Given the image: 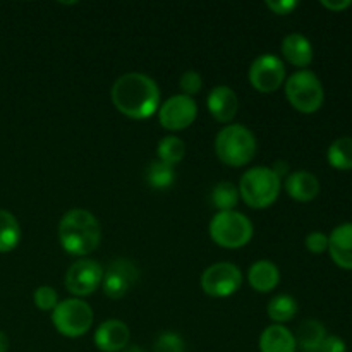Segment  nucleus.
Wrapping results in <instances>:
<instances>
[{"instance_id": "1", "label": "nucleus", "mask_w": 352, "mask_h": 352, "mask_svg": "<svg viewBox=\"0 0 352 352\" xmlns=\"http://www.w3.org/2000/svg\"><path fill=\"white\" fill-rule=\"evenodd\" d=\"M116 109L131 119H148L160 107V89L157 82L141 72H127L112 86Z\"/></svg>"}, {"instance_id": "2", "label": "nucleus", "mask_w": 352, "mask_h": 352, "mask_svg": "<svg viewBox=\"0 0 352 352\" xmlns=\"http://www.w3.org/2000/svg\"><path fill=\"white\" fill-rule=\"evenodd\" d=\"M58 239L65 253L72 256H86L98 248L102 241V227L88 210H69L58 226Z\"/></svg>"}, {"instance_id": "3", "label": "nucleus", "mask_w": 352, "mask_h": 352, "mask_svg": "<svg viewBox=\"0 0 352 352\" xmlns=\"http://www.w3.org/2000/svg\"><path fill=\"white\" fill-rule=\"evenodd\" d=\"M215 153L226 165L243 167L256 155V138L248 127L230 124L217 134Z\"/></svg>"}, {"instance_id": "4", "label": "nucleus", "mask_w": 352, "mask_h": 352, "mask_svg": "<svg viewBox=\"0 0 352 352\" xmlns=\"http://www.w3.org/2000/svg\"><path fill=\"white\" fill-rule=\"evenodd\" d=\"M280 188L282 181L270 167H253L241 177L239 196L251 208L263 210L274 205Z\"/></svg>"}, {"instance_id": "5", "label": "nucleus", "mask_w": 352, "mask_h": 352, "mask_svg": "<svg viewBox=\"0 0 352 352\" xmlns=\"http://www.w3.org/2000/svg\"><path fill=\"white\" fill-rule=\"evenodd\" d=\"M210 236L213 243L226 250H237L246 246L253 237V223L243 213L219 212L210 222Z\"/></svg>"}, {"instance_id": "6", "label": "nucleus", "mask_w": 352, "mask_h": 352, "mask_svg": "<svg viewBox=\"0 0 352 352\" xmlns=\"http://www.w3.org/2000/svg\"><path fill=\"white\" fill-rule=\"evenodd\" d=\"M285 96L299 112L315 113L323 105L325 89L315 72L301 69L294 72L285 82Z\"/></svg>"}, {"instance_id": "7", "label": "nucleus", "mask_w": 352, "mask_h": 352, "mask_svg": "<svg viewBox=\"0 0 352 352\" xmlns=\"http://www.w3.org/2000/svg\"><path fill=\"white\" fill-rule=\"evenodd\" d=\"M93 318L95 315H93L91 306L79 298L58 302L52 313V322H54L57 332L65 337H71V339L85 336L91 329Z\"/></svg>"}, {"instance_id": "8", "label": "nucleus", "mask_w": 352, "mask_h": 352, "mask_svg": "<svg viewBox=\"0 0 352 352\" xmlns=\"http://www.w3.org/2000/svg\"><path fill=\"white\" fill-rule=\"evenodd\" d=\"M243 284V274L232 263H215L201 275V289L212 298H229L236 294Z\"/></svg>"}, {"instance_id": "9", "label": "nucleus", "mask_w": 352, "mask_h": 352, "mask_svg": "<svg viewBox=\"0 0 352 352\" xmlns=\"http://www.w3.org/2000/svg\"><path fill=\"white\" fill-rule=\"evenodd\" d=\"M103 274L105 272L98 261L88 260V258L74 261L65 274V287L71 294L85 298V296L93 294L102 285Z\"/></svg>"}, {"instance_id": "10", "label": "nucleus", "mask_w": 352, "mask_h": 352, "mask_svg": "<svg viewBox=\"0 0 352 352\" xmlns=\"http://www.w3.org/2000/svg\"><path fill=\"white\" fill-rule=\"evenodd\" d=\"M285 79V65L277 55L263 54L250 67V82L261 93H272L282 86Z\"/></svg>"}, {"instance_id": "11", "label": "nucleus", "mask_w": 352, "mask_h": 352, "mask_svg": "<svg viewBox=\"0 0 352 352\" xmlns=\"http://www.w3.org/2000/svg\"><path fill=\"white\" fill-rule=\"evenodd\" d=\"M198 113V107L191 96L174 95L158 107L162 127L168 131H182L191 126Z\"/></svg>"}, {"instance_id": "12", "label": "nucleus", "mask_w": 352, "mask_h": 352, "mask_svg": "<svg viewBox=\"0 0 352 352\" xmlns=\"http://www.w3.org/2000/svg\"><path fill=\"white\" fill-rule=\"evenodd\" d=\"M138 278H140V270L133 261L116 260L107 268V274H103V292L110 299H120L127 294L131 285L136 284Z\"/></svg>"}, {"instance_id": "13", "label": "nucleus", "mask_w": 352, "mask_h": 352, "mask_svg": "<svg viewBox=\"0 0 352 352\" xmlns=\"http://www.w3.org/2000/svg\"><path fill=\"white\" fill-rule=\"evenodd\" d=\"M131 332L120 320H109L95 332V344L102 352H120L127 347Z\"/></svg>"}, {"instance_id": "14", "label": "nucleus", "mask_w": 352, "mask_h": 352, "mask_svg": "<svg viewBox=\"0 0 352 352\" xmlns=\"http://www.w3.org/2000/svg\"><path fill=\"white\" fill-rule=\"evenodd\" d=\"M208 110L213 116V119H217L219 122L227 124L236 117L237 109H239V100L234 89H230L229 86H217L210 91L208 100Z\"/></svg>"}, {"instance_id": "15", "label": "nucleus", "mask_w": 352, "mask_h": 352, "mask_svg": "<svg viewBox=\"0 0 352 352\" xmlns=\"http://www.w3.org/2000/svg\"><path fill=\"white\" fill-rule=\"evenodd\" d=\"M329 253L337 267L352 270V223H342L332 230L329 236Z\"/></svg>"}, {"instance_id": "16", "label": "nucleus", "mask_w": 352, "mask_h": 352, "mask_svg": "<svg viewBox=\"0 0 352 352\" xmlns=\"http://www.w3.org/2000/svg\"><path fill=\"white\" fill-rule=\"evenodd\" d=\"M285 191L296 201L308 203L318 196L320 182L311 172L299 170L285 177Z\"/></svg>"}, {"instance_id": "17", "label": "nucleus", "mask_w": 352, "mask_h": 352, "mask_svg": "<svg viewBox=\"0 0 352 352\" xmlns=\"http://www.w3.org/2000/svg\"><path fill=\"white\" fill-rule=\"evenodd\" d=\"M282 55L289 64L296 67H308L313 62L311 41L301 33H291L282 41Z\"/></svg>"}, {"instance_id": "18", "label": "nucleus", "mask_w": 352, "mask_h": 352, "mask_svg": "<svg viewBox=\"0 0 352 352\" xmlns=\"http://www.w3.org/2000/svg\"><path fill=\"white\" fill-rule=\"evenodd\" d=\"M294 333L284 325H270L260 337L261 352H296Z\"/></svg>"}, {"instance_id": "19", "label": "nucleus", "mask_w": 352, "mask_h": 352, "mask_svg": "<svg viewBox=\"0 0 352 352\" xmlns=\"http://www.w3.org/2000/svg\"><path fill=\"white\" fill-rule=\"evenodd\" d=\"M248 280L250 285L258 292H270L274 291L280 280V272L277 265L268 260H260L251 265L248 272Z\"/></svg>"}, {"instance_id": "20", "label": "nucleus", "mask_w": 352, "mask_h": 352, "mask_svg": "<svg viewBox=\"0 0 352 352\" xmlns=\"http://www.w3.org/2000/svg\"><path fill=\"white\" fill-rule=\"evenodd\" d=\"M325 337L327 330L323 323H320L318 320H305L298 327V332H296L294 339L296 344L302 349V352H318Z\"/></svg>"}, {"instance_id": "21", "label": "nucleus", "mask_w": 352, "mask_h": 352, "mask_svg": "<svg viewBox=\"0 0 352 352\" xmlns=\"http://www.w3.org/2000/svg\"><path fill=\"white\" fill-rule=\"evenodd\" d=\"M21 241V227L16 217L7 210H0V253L16 250Z\"/></svg>"}, {"instance_id": "22", "label": "nucleus", "mask_w": 352, "mask_h": 352, "mask_svg": "<svg viewBox=\"0 0 352 352\" xmlns=\"http://www.w3.org/2000/svg\"><path fill=\"white\" fill-rule=\"evenodd\" d=\"M329 164L337 170H352V136L337 138L327 151Z\"/></svg>"}, {"instance_id": "23", "label": "nucleus", "mask_w": 352, "mask_h": 352, "mask_svg": "<svg viewBox=\"0 0 352 352\" xmlns=\"http://www.w3.org/2000/svg\"><path fill=\"white\" fill-rule=\"evenodd\" d=\"M267 313L277 325H282L285 322H291L298 313V301L292 296L280 294L275 296L267 306Z\"/></svg>"}, {"instance_id": "24", "label": "nucleus", "mask_w": 352, "mask_h": 352, "mask_svg": "<svg viewBox=\"0 0 352 352\" xmlns=\"http://www.w3.org/2000/svg\"><path fill=\"white\" fill-rule=\"evenodd\" d=\"M175 172L174 167L162 160H155L146 168V182L153 189H167L174 184Z\"/></svg>"}, {"instance_id": "25", "label": "nucleus", "mask_w": 352, "mask_h": 352, "mask_svg": "<svg viewBox=\"0 0 352 352\" xmlns=\"http://www.w3.org/2000/svg\"><path fill=\"white\" fill-rule=\"evenodd\" d=\"M239 201V189L232 182H219L212 191V203L220 212H232Z\"/></svg>"}, {"instance_id": "26", "label": "nucleus", "mask_w": 352, "mask_h": 352, "mask_svg": "<svg viewBox=\"0 0 352 352\" xmlns=\"http://www.w3.org/2000/svg\"><path fill=\"white\" fill-rule=\"evenodd\" d=\"M157 153H158V160L165 162V164H168L174 167V165H177L179 162L184 158L186 144L181 138L165 136L164 140L158 143Z\"/></svg>"}, {"instance_id": "27", "label": "nucleus", "mask_w": 352, "mask_h": 352, "mask_svg": "<svg viewBox=\"0 0 352 352\" xmlns=\"http://www.w3.org/2000/svg\"><path fill=\"white\" fill-rule=\"evenodd\" d=\"M33 299L36 308L41 309V311H50V309H55V306L58 305L57 292H55L52 287H48V285H41V287H38L36 291H34Z\"/></svg>"}, {"instance_id": "28", "label": "nucleus", "mask_w": 352, "mask_h": 352, "mask_svg": "<svg viewBox=\"0 0 352 352\" xmlns=\"http://www.w3.org/2000/svg\"><path fill=\"white\" fill-rule=\"evenodd\" d=\"M155 352H184V340L174 332H165L155 342Z\"/></svg>"}, {"instance_id": "29", "label": "nucleus", "mask_w": 352, "mask_h": 352, "mask_svg": "<svg viewBox=\"0 0 352 352\" xmlns=\"http://www.w3.org/2000/svg\"><path fill=\"white\" fill-rule=\"evenodd\" d=\"M179 85H181V89L184 91V95L191 96L192 98V95L199 93V89H201L203 79L196 71H186L184 74L181 76V81H179Z\"/></svg>"}, {"instance_id": "30", "label": "nucleus", "mask_w": 352, "mask_h": 352, "mask_svg": "<svg viewBox=\"0 0 352 352\" xmlns=\"http://www.w3.org/2000/svg\"><path fill=\"white\" fill-rule=\"evenodd\" d=\"M306 248H308L309 253L322 254L325 251H329V236L320 230H315V232H309L308 237H306Z\"/></svg>"}, {"instance_id": "31", "label": "nucleus", "mask_w": 352, "mask_h": 352, "mask_svg": "<svg viewBox=\"0 0 352 352\" xmlns=\"http://www.w3.org/2000/svg\"><path fill=\"white\" fill-rule=\"evenodd\" d=\"M318 352H347L346 342L337 336H327Z\"/></svg>"}, {"instance_id": "32", "label": "nucleus", "mask_w": 352, "mask_h": 352, "mask_svg": "<svg viewBox=\"0 0 352 352\" xmlns=\"http://www.w3.org/2000/svg\"><path fill=\"white\" fill-rule=\"evenodd\" d=\"M298 6L299 3L294 2V0H278V2H272V0H268L267 2L268 9H270L272 12L277 14V16H285V14H291Z\"/></svg>"}, {"instance_id": "33", "label": "nucleus", "mask_w": 352, "mask_h": 352, "mask_svg": "<svg viewBox=\"0 0 352 352\" xmlns=\"http://www.w3.org/2000/svg\"><path fill=\"white\" fill-rule=\"evenodd\" d=\"M322 6L327 7V9L330 10H344L347 9V7L352 6L351 0H322Z\"/></svg>"}, {"instance_id": "34", "label": "nucleus", "mask_w": 352, "mask_h": 352, "mask_svg": "<svg viewBox=\"0 0 352 352\" xmlns=\"http://www.w3.org/2000/svg\"><path fill=\"white\" fill-rule=\"evenodd\" d=\"M272 170H274L275 175H277V177L282 181V179L287 177V174H289V165H287V162H284V160L275 162V165H274V167H272Z\"/></svg>"}, {"instance_id": "35", "label": "nucleus", "mask_w": 352, "mask_h": 352, "mask_svg": "<svg viewBox=\"0 0 352 352\" xmlns=\"http://www.w3.org/2000/svg\"><path fill=\"white\" fill-rule=\"evenodd\" d=\"M9 349V339L3 332H0V352H7Z\"/></svg>"}, {"instance_id": "36", "label": "nucleus", "mask_w": 352, "mask_h": 352, "mask_svg": "<svg viewBox=\"0 0 352 352\" xmlns=\"http://www.w3.org/2000/svg\"><path fill=\"white\" fill-rule=\"evenodd\" d=\"M120 352H143V349H141V347H138V346H127L126 349L120 351Z\"/></svg>"}]
</instances>
